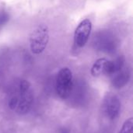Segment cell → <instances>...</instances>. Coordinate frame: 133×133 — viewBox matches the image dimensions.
<instances>
[{
    "instance_id": "cell-1",
    "label": "cell",
    "mask_w": 133,
    "mask_h": 133,
    "mask_svg": "<svg viewBox=\"0 0 133 133\" xmlns=\"http://www.w3.org/2000/svg\"><path fill=\"white\" fill-rule=\"evenodd\" d=\"M49 30L47 26L40 24L30 33L29 37L30 51L34 55L41 54L49 42Z\"/></svg>"
},
{
    "instance_id": "cell-5",
    "label": "cell",
    "mask_w": 133,
    "mask_h": 133,
    "mask_svg": "<svg viewBox=\"0 0 133 133\" xmlns=\"http://www.w3.org/2000/svg\"><path fill=\"white\" fill-rule=\"evenodd\" d=\"M121 102L117 96L108 94L103 101V111L104 115L110 119H115L120 112Z\"/></svg>"
},
{
    "instance_id": "cell-8",
    "label": "cell",
    "mask_w": 133,
    "mask_h": 133,
    "mask_svg": "<svg viewBox=\"0 0 133 133\" xmlns=\"http://www.w3.org/2000/svg\"><path fill=\"white\" fill-rule=\"evenodd\" d=\"M8 19V16L5 13H1L0 14V26L3 25Z\"/></svg>"
},
{
    "instance_id": "cell-7",
    "label": "cell",
    "mask_w": 133,
    "mask_h": 133,
    "mask_svg": "<svg viewBox=\"0 0 133 133\" xmlns=\"http://www.w3.org/2000/svg\"><path fill=\"white\" fill-rule=\"evenodd\" d=\"M118 133H133V118H128L122 125Z\"/></svg>"
},
{
    "instance_id": "cell-2",
    "label": "cell",
    "mask_w": 133,
    "mask_h": 133,
    "mask_svg": "<svg viewBox=\"0 0 133 133\" xmlns=\"http://www.w3.org/2000/svg\"><path fill=\"white\" fill-rule=\"evenodd\" d=\"M19 89V97L12 98L10 101L9 104L11 108L17 110L19 113H24L31 105L32 94L30 91V86L26 80H23L20 83Z\"/></svg>"
},
{
    "instance_id": "cell-3",
    "label": "cell",
    "mask_w": 133,
    "mask_h": 133,
    "mask_svg": "<svg viewBox=\"0 0 133 133\" xmlns=\"http://www.w3.org/2000/svg\"><path fill=\"white\" fill-rule=\"evenodd\" d=\"M72 72L69 68L65 67L59 70L56 78L55 88L60 98L65 100L69 97L72 88Z\"/></svg>"
},
{
    "instance_id": "cell-4",
    "label": "cell",
    "mask_w": 133,
    "mask_h": 133,
    "mask_svg": "<svg viewBox=\"0 0 133 133\" xmlns=\"http://www.w3.org/2000/svg\"><path fill=\"white\" fill-rule=\"evenodd\" d=\"M92 22L89 19H83L76 26L74 32V44L79 48H83L90 37L92 31Z\"/></svg>"
},
{
    "instance_id": "cell-6",
    "label": "cell",
    "mask_w": 133,
    "mask_h": 133,
    "mask_svg": "<svg viewBox=\"0 0 133 133\" xmlns=\"http://www.w3.org/2000/svg\"><path fill=\"white\" fill-rule=\"evenodd\" d=\"M115 71L114 62L108 61L105 58H98L91 67V75L94 77H98L102 74L113 73Z\"/></svg>"
}]
</instances>
